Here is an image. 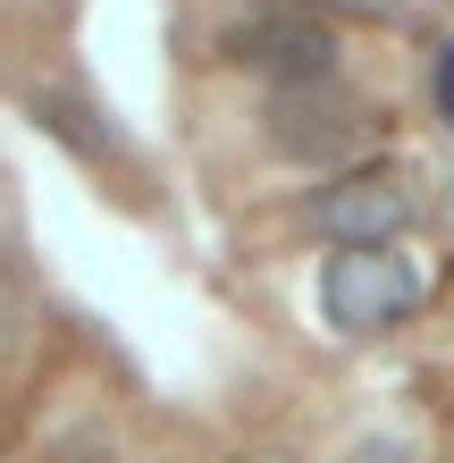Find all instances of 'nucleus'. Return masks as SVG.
I'll list each match as a JSON object with an SVG mask.
<instances>
[{
    "label": "nucleus",
    "mask_w": 454,
    "mask_h": 463,
    "mask_svg": "<svg viewBox=\"0 0 454 463\" xmlns=\"http://www.w3.org/2000/svg\"><path fill=\"white\" fill-rule=\"evenodd\" d=\"M421 312V269L395 244H337L320 261V320L337 337H387Z\"/></svg>",
    "instance_id": "f257e3e1"
},
{
    "label": "nucleus",
    "mask_w": 454,
    "mask_h": 463,
    "mask_svg": "<svg viewBox=\"0 0 454 463\" xmlns=\"http://www.w3.org/2000/svg\"><path fill=\"white\" fill-rule=\"evenodd\" d=\"M270 135L303 169H354V144H379V118L354 110L337 76H303V85H270Z\"/></svg>",
    "instance_id": "f03ea898"
},
{
    "label": "nucleus",
    "mask_w": 454,
    "mask_h": 463,
    "mask_svg": "<svg viewBox=\"0 0 454 463\" xmlns=\"http://www.w3.org/2000/svg\"><path fill=\"white\" fill-rule=\"evenodd\" d=\"M412 211H421V194H412L404 177H387V169H337L303 203V228L311 236H337V244H395V236L412 228Z\"/></svg>",
    "instance_id": "7ed1b4c3"
},
{
    "label": "nucleus",
    "mask_w": 454,
    "mask_h": 463,
    "mask_svg": "<svg viewBox=\"0 0 454 463\" xmlns=\"http://www.w3.org/2000/svg\"><path fill=\"white\" fill-rule=\"evenodd\" d=\"M236 60L270 68V85H303V76H337V34L320 17H253L227 43Z\"/></svg>",
    "instance_id": "20e7f679"
},
{
    "label": "nucleus",
    "mask_w": 454,
    "mask_h": 463,
    "mask_svg": "<svg viewBox=\"0 0 454 463\" xmlns=\"http://www.w3.org/2000/svg\"><path fill=\"white\" fill-rule=\"evenodd\" d=\"M354 463H404V455H395V447H387V439H370V447H362V455H354Z\"/></svg>",
    "instance_id": "39448f33"
},
{
    "label": "nucleus",
    "mask_w": 454,
    "mask_h": 463,
    "mask_svg": "<svg viewBox=\"0 0 454 463\" xmlns=\"http://www.w3.org/2000/svg\"><path fill=\"white\" fill-rule=\"evenodd\" d=\"M261 463H278V455H261Z\"/></svg>",
    "instance_id": "423d86ee"
}]
</instances>
